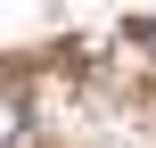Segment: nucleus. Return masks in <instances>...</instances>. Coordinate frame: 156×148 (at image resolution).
I'll list each match as a JSON object with an SVG mask.
<instances>
[{
	"label": "nucleus",
	"mask_w": 156,
	"mask_h": 148,
	"mask_svg": "<svg viewBox=\"0 0 156 148\" xmlns=\"http://www.w3.org/2000/svg\"><path fill=\"white\" fill-rule=\"evenodd\" d=\"M148 49H156V25H148Z\"/></svg>",
	"instance_id": "nucleus-2"
},
{
	"label": "nucleus",
	"mask_w": 156,
	"mask_h": 148,
	"mask_svg": "<svg viewBox=\"0 0 156 148\" xmlns=\"http://www.w3.org/2000/svg\"><path fill=\"white\" fill-rule=\"evenodd\" d=\"M16 132H25V107H16V91L0 82V148H16Z\"/></svg>",
	"instance_id": "nucleus-1"
}]
</instances>
